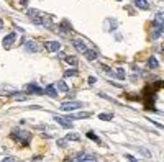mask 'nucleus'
Masks as SVG:
<instances>
[{"label": "nucleus", "instance_id": "21", "mask_svg": "<svg viewBox=\"0 0 164 162\" xmlns=\"http://www.w3.org/2000/svg\"><path fill=\"white\" fill-rule=\"evenodd\" d=\"M117 77H118L120 80L125 79V70H123V69H117Z\"/></svg>", "mask_w": 164, "mask_h": 162}, {"label": "nucleus", "instance_id": "6", "mask_svg": "<svg viewBox=\"0 0 164 162\" xmlns=\"http://www.w3.org/2000/svg\"><path fill=\"white\" fill-rule=\"evenodd\" d=\"M45 92H46L48 95H49V97H53V98H54V97H57V90H56V87H54V85H46Z\"/></svg>", "mask_w": 164, "mask_h": 162}, {"label": "nucleus", "instance_id": "1", "mask_svg": "<svg viewBox=\"0 0 164 162\" xmlns=\"http://www.w3.org/2000/svg\"><path fill=\"white\" fill-rule=\"evenodd\" d=\"M77 108H82L80 102H64V103H61V110H64V111H74Z\"/></svg>", "mask_w": 164, "mask_h": 162}, {"label": "nucleus", "instance_id": "18", "mask_svg": "<svg viewBox=\"0 0 164 162\" xmlns=\"http://www.w3.org/2000/svg\"><path fill=\"white\" fill-rule=\"evenodd\" d=\"M161 33H162V26H154L153 38H158V36H161Z\"/></svg>", "mask_w": 164, "mask_h": 162}, {"label": "nucleus", "instance_id": "22", "mask_svg": "<svg viewBox=\"0 0 164 162\" xmlns=\"http://www.w3.org/2000/svg\"><path fill=\"white\" fill-rule=\"evenodd\" d=\"M87 138H90V139H94L95 142H97V144H100V139L94 134V133H87Z\"/></svg>", "mask_w": 164, "mask_h": 162}, {"label": "nucleus", "instance_id": "8", "mask_svg": "<svg viewBox=\"0 0 164 162\" xmlns=\"http://www.w3.org/2000/svg\"><path fill=\"white\" fill-rule=\"evenodd\" d=\"M89 116H90L89 111H85V113H76V115H71L67 120H80V118H89Z\"/></svg>", "mask_w": 164, "mask_h": 162}, {"label": "nucleus", "instance_id": "5", "mask_svg": "<svg viewBox=\"0 0 164 162\" xmlns=\"http://www.w3.org/2000/svg\"><path fill=\"white\" fill-rule=\"evenodd\" d=\"M54 121L57 123V125L64 126V128H72V123H71V120H67V118H61V116H54Z\"/></svg>", "mask_w": 164, "mask_h": 162}, {"label": "nucleus", "instance_id": "23", "mask_svg": "<svg viewBox=\"0 0 164 162\" xmlns=\"http://www.w3.org/2000/svg\"><path fill=\"white\" fill-rule=\"evenodd\" d=\"M2 162H15V157H12V156H8V157H5Z\"/></svg>", "mask_w": 164, "mask_h": 162}, {"label": "nucleus", "instance_id": "4", "mask_svg": "<svg viewBox=\"0 0 164 162\" xmlns=\"http://www.w3.org/2000/svg\"><path fill=\"white\" fill-rule=\"evenodd\" d=\"M72 44H74V47L79 52H85V51H87V46H85V43L82 40H74V41H72Z\"/></svg>", "mask_w": 164, "mask_h": 162}, {"label": "nucleus", "instance_id": "10", "mask_svg": "<svg viewBox=\"0 0 164 162\" xmlns=\"http://www.w3.org/2000/svg\"><path fill=\"white\" fill-rule=\"evenodd\" d=\"M26 89H28V92H35V93H38V95H41L43 92H45V90H43V89H40V87H38V85H33V84H30Z\"/></svg>", "mask_w": 164, "mask_h": 162}, {"label": "nucleus", "instance_id": "12", "mask_svg": "<svg viewBox=\"0 0 164 162\" xmlns=\"http://www.w3.org/2000/svg\"><path fill=\"white\" fill-rule=\"evenodd\" d=\"M84 54L87 56V59H89V61H94L95 58H97V52H95L94 49H87V51L84 52Z\"/></svg>", "mask_w": 164, "mask_h": 162}, {"label": "nucleus", "instance_id": "13", "mask_svg": "<svg viewBox=\"0 0 164 162\" xmlns=\"http://www.w3.org/2000/svg\"><path fill=\"white\" fill-rule=\"evenodd\" d=\"M162 20H164L162 13H158L156 18H154V26H162Z\"/></svg>", "mask_w": 164, "mask_h": 162}, {"label": "nucleus", "instance_id": "30", "mask_svg": "<svg viewBox=\"0 0 164 162\" xmlns=\"http://www.w3.org/2000/svg\"><path fill=\"white\" fill-rule=\"evenodd\" d=\"M85 162H95L94 159H89V160H85Z\"/></svg>", "mask_w": 164, "mask_h": 162}, {"label": "nucleus", "instance_id": "24", "mask_svg": "<svg viewBox=\"0 0 164 162\" xmlns=\"http://www.w3.org/2000/svg\"><path fill=\"white\" fill-rule=\"evenodd\" d=\"M95 82H97V79H95L94 75H90V77H89V84H90V85H94Z\"/></svg>", "mask_w": 164, "mask_h": 162}, {"label": "nucleus", "instance_id": "3", "mask_svg": "<svg viewBox=\"0 0 164 162\" xmlns=\"http://www.w3.org/2000/svg\"><path fill=\"white\" fill-rule=\"evenodd\" d=\"M15 38H17L15 33H10V35H7L5 38H3V47H5V49H8V47H12L13 41H15Z\"/></svg>", "mask_w": 164, "mask_h": 162}, {"label": "nucleus", "instance_id": "11", "mask_svg": "<svg viewBox=\"0 0 164 162\" xmlns=\"http://www.w3.org/2000/svg\"><path fill=\"white\" fill-rule=\"evenodd\" d=\"M26 49L28 51H38V49H40V46H38L36 44V41H26Z\"/></svg>", "mask_w": 164, "mask_h": 162}, {"label": "nucleus", "instance_id": "19", "mask_svg": "<svg viewBox=\"0 0 164 162\" xmlns=\"http://www.w3.org/2000/svg\"><path fill=\"white\" fill-rule=\"evenodd\" d=\"M66 62H69L71 66H77V59L76 58H72V56H66Z\"/></svg>", "mask_w": 164, "mask_h": 162}, {"label": "nucleus", "instance_id": "16", "mask_svg": "<svg viewBox=\"0 0 164 162\" xmlns=\"http://www.w3.org/2000/svg\"><path fill=\"white\" fill-rule=\"evenodd\" d=\"M113 118L112 113H102V115H99V120H102V121H110Z\"/></svg>", "mask_w": 164, "mask_h": 162}, {"label": "nucleus", "instance_id": "14", "mask_svg": "<svg viewBox=\"0 0 164 162\" xmlns=\"http://www.w3.org/2000/svg\"><path fill=\"white\" fill-rule=\"evenodd\" d=\"M89 159H92V157L90 156H87V154H84V152H82V154H79L76 157V162H85V160H89Z\"/></svg>", "mask_w": 164, "mask_h": 162}, {"label": "nucleus", "instance_id": "28", "mask_svg": "<svg viewBox=\"0 0 164 162\" xmlns=\"http://www.w3.org/2000/svg\"><path fill=\"white\" fill-rule=\"evenodd\" d=\"M26 2L28 0H21V5H26Z\"/></svg>", "mask_w": 164, "mask_h": 162}, {"label": "nucleus", "instance_id": "27", "mask_svg": "<svg viewBox=\"0 0 164 162\" xmlns=\"http://www.w3.org/2000/svg\"><path fill=\"white\" fill-rule=\"evenodd\" d=\"M40 160H41V156H36V157H35V159H33V160H31V162H40Z\"/></svg>", "mask_w": 164, "mask_h": 162}, {"label": "nucleus", "instance_id": "15", "mask_svg": "<svg viewBox=\"0 0 164 162\" xmlns=\"http://www.w3.org/2000/svg\"><path fill=\"white\" fill-rule=\"evenodd\" d=\"M148 66H149L151 69H158V66H159V64H158V59L151 56V58H149V61H148Z\"/></svg>", "mask_w": 164, "mask_h": 162}, {"label": "nucleus", "instance_id": "9", "mask_svg": "<svg viewBox=\"0 0 164 162\" xmlns=\"http://www.w3.org/2000/svg\"><path fill=\"white\" fill-rule=\"evenodd\" d=\"M54 87H56L57 90H59V92H67V90H69V87H67V85H66V82H64V80H59V82H56V85H54Z\"/></svg>", "mask_w": 164, "mask_h": 162}, {"label": "nucleus", "instance_id": "20", "mask_svg": "<svg viewBox=\"0 0 164 162\" xmlns=\"http://www.w3.org/2000/svg\"><path fill=\"white\" fill-rule=\"evenodd\" d=\"M72 75H77L76 69H71V70H66V72H64V77H72Z\"/></svg>", "mask_w": 164, "mask_h": 162}, {"label": "nucleus", "instance_id": "17", "mask_svg": "<svg viewBox=\"0 0 164 162\" xmlns=\"http://www.w3.org/2000/svg\"><path fill=\"white\" fill-rule=\"evenodd\" d=\"M79 141V134H77V133H71V134H67L66 136V141Z\"/></svg>", "mask_w": 164, "mask_h": 162}, {"label": "nucleus", "instance_id": "26", "mask_svg": "<svg viewBox=\"0 0 164 162\" xmlns=\"http://www.w3.org/2000/svg\"><path fill=\"white\" fill-rule=\"evenodd\" d=\"M127 159H130V160H131V162H138L136 159H135V157L133 156H130V154H127Z\"/></svg>", "mask_w": 164, "mask_h": 162}, {"label": "nucleus", "instance_id": "25", "mask_svg": "<svg viewBox=\"0 0 164 162\" xmlns=\"http://www.w3.org/2000/svg\"><path fill=\"white\" fill-rule=\"evenodd\" d=\"M57 146H66V139H57Z\"/></svg>", "mask_w": 164, "mask_h": 162}, {"label": "nucleus", "instance_id": "29", "mask_svg": "<svg viewBox=\"0 0 164 162\" xmlns=\"http://www.w3.org/2000/svg\"><path fill=\"white\" fill-rule=\"evenodd\" d=\"M2 28H3V21H0V30H2Z\"/></svg>", "mask_w": 164, "mask_h": 162}, {"label": "nucleus", "instance_id": "7", "mask_svg": "<svg viewBox=\"0 0 164 162\" xmlns=\"http://www.w3.org/2000/svg\"><path fill=\"white\" fill-rule=\"evenodd\" d=\"M135 5L138 8H141V10H148L149 5H148V0H135Z\"/></svg>", "mask_w": 164, "mask_h": 162}, {"label": "nucleus", "instance_id": "2", "mask_svg": "<svg viewBox=\"0 0 164 162\" xmlns=\"http://www.w3.org/2000/svg\"><path fill=\"white\" fill-rule=\"evenodd\" d=\"M45 46L49 52H56L61 49V43H57V41H48V43H45Z\"/></svg>", "mask_w": 164, "mask_h": 162}]
</instances>
